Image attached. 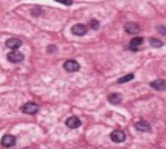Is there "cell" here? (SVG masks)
<instances>
[{
  "instance_id": "cell-15",
  "label": "cell",
  "mask_w": 166,
  "mask_h": 149,
  "mask_svg": "<svg viewBox=\"0 0 166 149\" xmlns=\"http://www.w3.org/2000/svg\"><path fill=\"white\" fill-rule=\"evenodd\" d=\"M131 79H134V74H127V75H123L122 78L118 79V83L122 84V83H126V82H130Z\"/></svg>"
},
{
  "instance_id": "cell-8",
  "label": "cell",
  "mask_w": 166,
  "mask_h": 149,
  "mask_svg": "<svg viewBox=\"0 0 166 149\" xmlns=\"http://www.w3.org/2000/svg\"><path fill=\"white\" fill-rule=\"evenodd\" d=\"M71 32H73L74 35H78V37H82V35H86L87 32V27L82 23H77V25H74L73 27H71Z\"/></svg>"
},
{
  "instance_id": "cell-19",
  "label": "cell",
  "mask_w": 166,
  "mask_h": 149,
  "mask_svg": "<svg viewBox=\"0 0 166 149\" xmlns=\"http://www.w3.org/2000/svg\"><path fill=\"white\" fill-rule=\"evenodd\" d=\"M62 3H64V4H66V5H70V4H71V1H62Z\"/></svg>"
},
{
  "instance_id": "cell-12",
  "label": "cell",
  "mask_w": 166,
  "mask_h": 149,
  "mask_svg": "<svg viewBox=\"0 0 166 149\" xmlns=\"http://www.w3.org/2000/svg\"><path fill=\"white\" fill-rule=\"evenodd\" d=\"M141 44H143V38H141V37H138V38H134V39L130 41V46H129V47H130V49H131V51L136 52L138 48L141 46Z\"/></svg>"
},
{
  "instance_id": "cell-16",
  "label": "cell",
  "mask_w": 166,
  "mask_h": 149,
  "mask_svg": "<svg viewBox=\"0 0 166 149\" xmlns=\"http://www.w3.org/2000/svg\"><path fill=\"white\" fill-rule=\"evenodd\" d=\"M99 26H100V22H99L97 20H91L90 21V29L92 30H97Z\"/></svg>"
},
{
  "instance_id": "cell-4",
  "label": "cell",
  "mask_w": 166,
  "mask_h": 149,
  "mask_svg": "<svg viewBox=\"0 0 166 149\" xmlns=\"http://www.w3.org/2000/svg\"><path fill=\"white\" fill-rule=\"evenodd\" d=\"M110 139H112V141H114V143H122L126 140V134L123 132V131L116 130L110 134Z\"/></svg>"
},
{
  "instance_id": "cell-6",
  "label": "cell",
  "mask_w": 166,
  "mask_h": 149,
  "mask_svg": "<svg viewBox=\"0 0 166 149\" xmlns=\"http://www.w3.org/2000/svg\"><path fill=\"white\" fill-rule=\"evenodd\" d=\"M135 129H136L138 131H140V132H149V131H152V127H150V124L148 123L147 121H139V122H136Z\"/></svg>"
},
{
  "instance_id": "cell-1",
  "label": "cell",
  "mask_w": 166,
  "mask_h": 149,
  "mask_svg": "<svg viewBox=\"0 0 166 149\" xmlns=\"http://www.w3.org/2000/svg\"><path fill=\"white\" fill-rule=\"evenodd\" d=\"M23 58H25V56H23V53L18 52V51H13V52H9L7 55V60L12 64H18V62H22Z\"/></svg>"
},
{
  "instance_id": "cell-3",
  "label": "cell",
  "mask_w": 166,
  "mask_h": 149,
  "mask_svg": "<svg viewBox=\"0 0 166 149\" xmlns=\"http://www.w3.org/2000/svg\"><path fill=\"white\" fill-rule=\"evenodd\" d=\"M21 110H22V112L25 113V114L34 115L35 113H37L38 110H39V106H38L35 103H28V104H25V105H22Z\"/></svg>"
},
{
  "instance_id": "cell-14",
  "label": "cell",
  "mask_w": 166,
  "mask_h": 149,
  "mask_svg": "<svg viewBox=\"0 0 166 149\" xmlns=\"http://www.w3.org/2000/svg\"><path fill=\"white\" fill-rule=\"evenodd\" d=\"M149 44H150V47H153V48H160V47L164 46V43H162L160 39H157V38H150Z\"/></svg>"
},
{
  "instance_id": "cell-13",
  "label": "cell",
  "mask_w": 166,
  "mask_h": 149,
  "mask_svg": "<svg viewBox=\"0 0 166 149\" xmlns=\"http://www.w3.org/2000/svg\"><path fill=\"white\" fill-rule=\"evenodd\" d=\"M108 101L110 104H113V105H118V104H121V101H122V96L119 93H110L108 96Z\"/></svg>"
},
{
  "instance_id": "cell-10",
  "label": "cell",
  "mask_w": 166,
  "mask_h": 149,
  "mask_svg": "<svg viewBox=\"0 0 166 149\" xmlns=\"http://www.w3.org/2000/svg\"><path fill=\"white\" fill-rule=\"evenodd\" d=\"M66 126L69 127V129H78V127L81 126V119L78 117H69L68 119H66Z\"/></svg>"
},
{
  "instance_id": "cell-9",
  "label": "cell",
  "mask_w": 166,
  "mask_h": 149,
  "mask_svg": "<svg viewBox=\"0 0 166 149\" xmlns=\"http://www.w3.org/2000/svg\"><path fill=\"white\" fill-rule=\"evenodd\" d=\"M14 144H16V138H14L13 135H5V136H3V139H1V145H3V147L11 148V147H13Z\"/></svg>"
},
{
  "instance_id": "cell-2",
  "label": "cell",
  "mask_w": 166,
  "mask_h": 149,
  "mask_svg": "<svg viewBox=\"0 0 166 149\" xmlns=\"http://www.w3.org/2000/svg\"><path fill=\"white\" fill-rule=\"evenodd\" d=\"M64 69L69 73H75L81 69L79 62H77L75 60H68V61L64 62Z\"/></svg>"
},
{
  "instance_id": "cell-7",
  "label": "cell",
  "mask_w": 166,
  "mask_h": 149,
  "mask_svg": "<svg viewBox=\"0 0 166 149\" xmlns=\"http://www.w3.org/2000/svg\"><path fill=\"white\" fill-rule=\"evenodd\" d=\"M150 87L155 88L156 91H166V80L165 79H157L150 82Z\"/></svg>"
},
{
  "instance_id": "cell-18",
  "label": "cell",
  "mask_w": 166,
  "mask_h": 149,
  "mask_svg": "<svg viewBox=\"0 0 166 149\" xmlns=\"http://www.w3.org/2000/svg\"><path fill=\"white\" fill-rule=\"evenodd\" d=\"M32 14H34V16H39V14H40V9H39V8L32 9Z\"/></svg>"
},
{
  "instance_id": "cell-11",
  "label": "cell",
  "mask_w": 166,
  "mask_h": 149,
  "mask_svg": "<svg viewBox=\"0 0 166 149\" xmlns=\"http://www.w3.org/2000/svg\"><path fill=\"white\" fill-rule=\"evenodd\" d=\"M125 31L129 32V34H136V32L140 31V27H139L138 23L135 22H129L125 25Z\"/></svg>"
},
{
  "instance_id": "cell-5",
  "label": "cell",
  "mask_w": 166,
  "mask_h": 149,
  "mask_svg": "<svg viewBox=\"0 0 166 149\" xmlns=\"http://www.w3.org/2000/svg\"><path fill=\"white\" fill-rule=\"evenodd\" d=\"M21 44H22V41H21L18 38H9V39L5 41V46H7V48L13 49V51H16L17 48H20Z\"/></svg>"
},
{
  "instance_id": "cell-17",
  "label": "cell",
  "mask_w": 166,
  "mask_h": 149,
  "mask_svg": "<svg viewBox=\"0 0 166 149\" xmlns=\"http://www.w3.org/2000/svg\"><path fill=\"white\" fill-rule=\"evenodd\" d=\"M157 30H158L160 34L166 35V27H164V26H157Z\"/></svg>"
}]
</instances>
